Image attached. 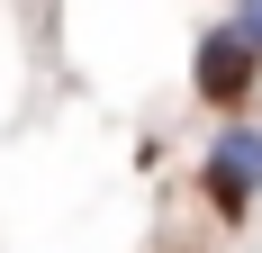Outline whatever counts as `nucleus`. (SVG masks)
<instances>
[{
	"instance_id": "nucleus-2",
	"label": "nucleus",
	"mask_w": 262,
	"mask_h": 253,
	"mask_svg": "<svg viewBox=\"0 0 262 253\" xmlns=\"http://www.w3.org/2000/svg\"><path fill=\"white\" fill-rule=\"evenodd\" d=\"M253 64H262V54L244 46V27H235V18H226V27H208V36H199V54H190V73H199V91H208L217 109H235V100H244Z\"/></svg>"
},
{
	"instance_id": "nucleus-1",
	"label": "nucleus",
	"mask_w": 262,
	"mask_h": 253,
	"mask_svg": "<svg viewBox=\"0 0 262 253\" xmlns=\"http://www.w3.org/2000/svg\"><path fill=\"white\" fill-rule=\"evenodd\" d=\"M253 190H262V126H226L208 145V199L226 208V217H244Z\"/></svg>"
},
{
	"instance_id": "nucleus-3",
	"label": "nucleus",
	"mask_w": 262,
	"mask_h": 253,
	"mask_svg": "<svg viewBox=\"0 0 262 253\" xmlns=\"http://www.w3.org/2000/svg\"><path fill=\"white\" fill-rule=\"evenodd\" d=\"M235 27H244V46H253V54H262V9H244V18H235Z\"/></svg>"
}]
</instances>
